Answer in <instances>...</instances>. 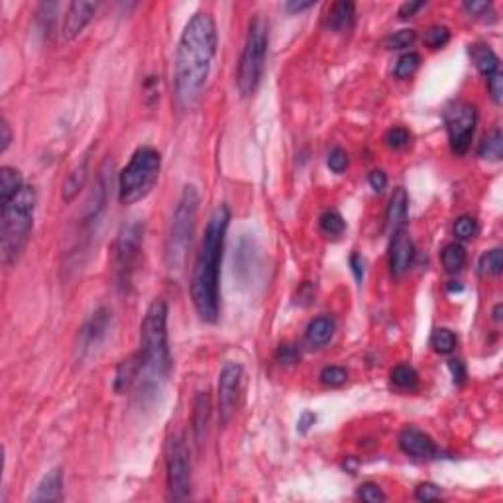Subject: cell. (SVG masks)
I'll return each mask as SVG.
<instances>
[{
	"instance_id": "31",
	"label": "cell",
	"mask_w": 503,
	"mask_h": 503,
	"mask_svg": "<svg viewBox=\"0 0 503 503\" xmlns=\"http://www.w3.org/2000/svg\"><path fill=\"white\" fill-rule=\"evenodd\" d=\"M503 268V256L499 248L485 252L480 260V273L482 275H499Z\"/></svg>"
},
{
	"instance_id": "2",
	"label": "cell",
	"mask_w": 503,
	"mask_h": 503,
	"mask_svg": "<svg viewBox=\"0 0 503 503\" xmlns=\"http://www.w3.org/2000/svg\"><path fill=\"white\" fill-rule=\"evenodd\" d=\"M230 224V209L218 205L209 216L205 236L197 254L193 275H191V299L197 315L205 323H216L218 318V280H221V260H223L226 230Z\"/></svg>"
},
{
	"instance_id": "6",
	"label": "cell",
	"mask_w": 503,
	"mask_h": 503,
	"mask_svg": "<svg viewBox=\"0 0 503 503\" xmlns=\"http://www.w3.org/2000/svg\"><path fill=\"white\" fill-rule=\"evenodd\" d=\"M268 44H270V24L261 14H256L248 28L242 57L238 63V75H236V85L244 99L252 97L260 87L263 69H266Z\"/></svg>"
},
{
	"instance_id": "12",
	"label": "cell",
	"mask_w": 503,
	"mask_h": 503,
	"mask_svg": "<svg viewBox=\"0 0 503 503\" xmlns=\"http://www.w3.org/2000/svg\"><path fill=\"white\" fill-rule=\"evenodd\" d=\"M112 323V313L108 309L99 307L94 311L91 318L85 323V326L79 333V342H77V352L81 356H87L93 352L99 344H103V340L108 335Z\"/></svg>"
},
{
	"instance_id": "37",
	"label": "cell",
	"mask_w": 503,
	"mask_h": 503,
	"mask_svg": "<svg viewBox=\"0 0 503 503\" xmlns=\"http://www.w3.org/2000/svg\"><path fill=\"white\" fill-rule=\"evenodd\" d=\"M358 497L366 503H383L387 499V495L383 494V490L373 482H366L358 488Z\"/></svg>"
},
{
	"instance_id": "4",
	"label": "cell",
	"mask_w": 503,
	"mask_h": 503,
	"mask_svg": "<svg viewBox=\"0 0 503 503\" xmlns=\"http://www.w3.org/2000/svg\"><path fill=\"white\" fill-rule=\"evenodd\" d=\"M37 205L36 187L24 185L16 197L0 206V258L4 266L16 263L30 240Z\"/></svg>"
},
{
	"instance_id": "43",
	"label": "cell",
	"mask_w": 503,
	"mask_h": 503,
	"mask_svg": "<svg viewBox=\"0 0 503 503\" xmlns=\"http://www.w3.org/2000/svg\"><path fill=\"white\" fill-rule=\"evenodd\" d=\"M421 8H425V2H423V0H421V2H403L399 10H397V16H399L401 20L413 18Z\"/></svg>"
},
{
	"instance_id": "29",
	"label": "cell",
	"mask_w": 503,
	"mask_h": 503,
	"mask_svg": "<svg viewBox=\"0 0 503 503\" xmlns=\"http://www.w3.org/2000/svg\"><path fill=\"white\" fill-rule=\"evenodd\" d=\"M430 346L438 354H450L457 348V335L450 328H437L430 336Z\"/></svg>"
},
{
	"instance_id": "48",
	"label": "cell",
	"mask_w": 503,
	"mask_h": 503,
	"mask_svg": "<svg viewBox=\"0 0 503 503\" xmlns=\"http://www.w3.org/2000/svg\"><path fill=\"white\" fill-rule=\"evenodd\" d=\"M0 132H2V138H0V151H6L10 146V142H12V130H10V124L6 118H2L0 120Z\"/></svg>"
},
{
	"instance_id": "39",
	"label": "cell",
	"mask_w": 503,
	"mask_h": 503,
	"mask_svg": "<svg viewBox=\"0 0 503 503\" xmlns=\"http://www.w3.org/2000/svg\"><path fill=\"white\" fill-rule=\"evenodd\" d=\"M442 495V490L433 482H423L415 488V499L417 502H437Z\"/></svg>"
},
{
	"instance_id": "27",
	"label": "cell",
	"mask_w": 503,
	"mask_h": 503,
	"mask_svg": "<svg viewBox=\"0 0 503 503\" xmlns=\"http://www.w3.org/2000/svg\"><path fill=\"white\" fill-rule=\"evenodd\" d=\"M318 224H321L323 234H326L328 238H338V236H342L346 230V221L342 218V215L336 213V211H326V213H323Z\"/></svg>"
},
{
	"instance_id": "42",
	"label": "cell",
	"mask_w": 503,
	"mask_h": 503,
	"mask_svg": "<svg viewBox=\"0 0 503 503\" xmlns=\"http://www.w3.org/2000/svg\"><path fill=\"white\" fill-rule=\"evenodd\" d=\"M368 183H370V187H372L375 193H382L383 189H385V185H387V175H385V171H382V169H373L372 173L368 175Z\"/></svg>"
},
{
	"instance_id": "36",
	"label": "cell",
	"mask_w": 503,
	"mask_h": 503,
	"mask_svg": "<svg viewBox=\"0 0 503 503\" xmlns=\"http://www.w3.org/2000/svg\"><path fill=\"white\" fill-rule=\"evenodd\" d=\"M478 234V223H476L474 216L462 215L460 218H457L454 223V236L460 240H470Z\"/></svg>"
},
{
	"instance_id": "47",
	"label": "cell",
	"mask_w": 503,
	"mask_h": 503,
	"mask_svg": "<svg viewBox=\"0 0 503 503\" xmlns=\"http://www.w3.org/2000/svg\"><path fill=\"white\" fill-rule=\"evenodd\" d=\"M350 266H352V273L358 283H362L364 280V258L360 254H352L350 256Z\"/></svg>"
},
{
	"instance_id": "17",
	"label": "cell",
	"mask_w": 503,
	"mask_h": 503,
	"mask_svg": "<svg viewBox=\"0 0 503 503\" xmlns=\"http://www.w3.org/2000/svg\"><path fill=\"white\" fill-rule=\"evenodd\" d=\"M63 499V472L61 468H54L47 472L37 484L36 492L30 495V502H61Z\"/></svg>"
},
{
	"instance_id": "18",
	"label": "cell",
	"mask_w": 503,
	"mask_h": 503,
	"mask_svg": "<svg viewBox=\"0 0 503 503\" xmlns=\"http://www.w3.org/2000/svg\"><path fill=\"white\" fill-rule=\"evenodd\" d=\"M356 18V4L354 2H335L330 10H328V16H326V26L333 32H348V30L354 26Z\"/></svg>"
},
{
	"instance_id": "41",
	"label": "cell",
	"mask_w": 503,
	"mask_h": 503,
	"mask_svg": "<svg viewBox=\"0 0 503 503\" xmlns=\"http://www.w3.org/2000/svg\"><path fill=\"white\" fill-rule=\"evenodd\" d=\"M488 89H490V97L495 104L503 103V75L502 71H497L488 79Z\"/></svg>"
},
{
	"instance_id": "13",
	"label": "cell",
	"mask_w": 503,
	"mask_h": 503,
	"mask_svg": "<svg viewBox=\"0 0 503 503\" xmlns=\"http://www.w3.org/2000/svg\"><path fill=\"white\" fill-rule=\"evenodd\" d=\"M399 448L411 458L419 460H433L438 457V447L435 440L417 427H405L399 435Z\"/></svg>"
},
{
	"instance_id": "33",
	"label": "cell",
	"mask_w": 503,
	"mask_h": 503,
	"mask_svg": "<svg viewBox=\"0 0 503 503\" xmlns=\"http://www.w3.org/2000/svg\"><path fill=\"white\" fill-rule=\"evenodd\" d=\"M415 39H417V32H415V30H397V32H393V34H390V36L383 39V46L387 47V49H405V47H409Z\"/></svg>"
},
{
	"instance_id": "25",
	"label": "cell",
	"mask_w": 503,
	"mask_h": 503,
	"mask_svg": "<svg viewBox=\"0 0 503 503\" xmlns=\"http://www.w3.org/2000/svg\"><path fill=\"white\" fill-rule=\"evenodd\" d=\"M440 260H442V266L448 273H457L466 266V248L460 242L448 244L440 254Z\"/></svg>"
},
{
	"instance_id": "14",
	"label": "cell",
	"mask_w": 503,
	"mask_h": 503,
	"mask_svg": "<svg viewBox=\"0 0 503 503\" xmlns=\"http://www.w3.org/2000/svg\"><path fill=\"white\" fill-rule=\"evenodd\" d=\"M415 258V246L411 242L409 234L405 228L399 232L392 234V244H390V271L393 278H403L413 266Z\"/></svg>"
},
{
	"instance_id": "20",
	"label": "cell",
	"mask_w": 503,
	"mask_h": 503,
	"mask_svg": "<svg viewBox=\"0 0 503 503\" xmlns=\"http://www.w3.org/2000/svg\"><path fill=\"white\" fill-rule=\"evenodd\" d=\"M138 378H140V356L136 352V354L130 356L128 360H124L118 366L116 378H114V392H128L134 383H138Z\"/></svg>"
},
{
	"instance_id": "15",
	"label": "cell",
	"mask_w": 503,
	"mask_h": 503,
	"mask_svg": "<svg viewBox=\"0 0 503 503\" xmlns=\"http://www.w3.org/2000/svg\"><path fill=\"white\" fill-rule=\"evenodd\" d=\"M97 2H83V0H77L71 2L67 6L66 16H63V26H61V36L66 39H75L83 32L89 22L93 20L94 12H97Z\"/></svg>"
},
{
	"instance_id": "24",
	"label": "cell",
	"mask_w": 503,
	"mask_h": 503,
	"mask_svg": "<svg viewBox=\"0 0 503 503\" xmlns=\"http://www.w3.org/2000/svg\"><path fill=\"white\" fill-rule=\"evenodd\" d=\"M87 178H89V158L85 156L83 161L67 175L66 183H63L61 195H63V201H66V203H71L75 197L79 195V191H81L85 183H87Z\"/></svg>"
},
{
	"instance_id": "50",
	"label": "cell",
	"mask_w": 503,
	"mask_h": 503,
	"mask_svg": "<svg viewBox=\"0 0 503 503\" xmlns=\"http://www.w3.org/2000/svg\"><path fill=\"white\" fill-rule=\"evenodd\" d=\"M502 309H503L502 303H497V305H495V307H494V318H495V321H497V323L502 321Z\"/></svg>"
},
{
	"instance_id": "10",
	"label": "cell",
	"mask_w": 503,
	"mask_h": 503,
	"mask_svg": "<svg viewBox=\"0 0 503 503\" xmlns=\"http://www.w3.org/2000/svg\"><path fill=\"white\" fill-rule=\"evenodd\" d=\"M142 242H144V224L128 223L122 226L114 246V270L122 285L130 280L132 266L138 260Z\"/></svg>"
},
{
	"instance_id": "32",
	"label": "cell",
	"mask_w": 503,
	"mask_h": 503,
	"mask_svg": "<svg viewBox=\"0 0 503 503\" xmlns=\"http://www.w3.org/2000/svg\"><path fill=\"white\" fill-rule=\"evenodd\" d=\"M318 380L326 387H340L344 385L348 380V372H346L342 366H326L318 373Z\"/></svg>"
},
{
	"instance_id": "35",
	"label": "cell",
	"mask_w": 503,
	"mask_h": 503,
	"mask_svg": "<svg viewBox=\"0 0 503 503\" xmlns=\"http://www.w3.org/2000/svg\"><path fill=\"white\" fill-rule=\"evenodd\" d=\"M385 144H387V148L392 149H403L409 146L411 142V134L407 128H403V126H393V128H390V130L385 132Z\"/></svg>"
},
{
	"instance_id": "44",
	"label": "cell",
	"mask_w": 503,
	"mask_h": 503,
	"mask_svg": "<svg viewBox=\"0 0 503 503\" xmlns=\"http://www.w3.org/2000/svg\"><path fill=\"white\" fill-rule=\"evenodd\" d=\"M492 8V2L485 0H472V2H464V10L472 16H484L488 10Z\"/></svg>"
},
{
	"instance_id": "1",
	"label": "cell",
	"mask_w": 503,
	"mask_h": 503,
	"mask_svg": "<svg viewBox=\"0 0 503 503\" xmlns=\"http://www.w3.org/2000/svg\"><path fill=\"white\" fill-rule=\"evenodd\" d=\"M218 32L209 12H197L187 22L175 54V101L183 111L195 108L205 91L216 56Z\"/></svg>"
},
{
	"instance_id": "19",
	"label": "cell",
	"mask_w": 503,
	"mask_h": 503,
	"mask_svg": "<svg viewBox=\"0 0 503 503\" xmlns=\"http://www.w3.org/2000/svg\"><path fill=\"white\" fill-rule=\"evenodd\" d=\"M335 321L330 317H315L309 323L307 330H305V340L309 346L313 348H323L325 344L330 342V338L335 335Z\"/></svg>"
},
{
	"instance_id": "26",
	"label": "cell",
	"mask_w": 503,
	"mask_h": 503,
	"mask_svg": "<svg viewBox=\"0 0 503 503\" xmlns=\"http://www.w3.org/2000/svg\"><path fill=\"white\" fill-rule=\"evenodd\" d=\"M478 156L482 159H490V161H499L503 156V136L499 128L492 130L484 138V142L478 148Z\"/></svg>"
},
{
	"instance_id": "21",
	"label": "cell",
	"mask_w": 503,
	"mask_h": 503,
	"mask_svg": "<svg viewBox=\"0 0 503 503\" xmlns=\"http://www.w3.org/2000/svg\"><path fill=\"white\" fill-rule=\"evenodd\" d=\"M470 56H472L476 69L484 75L485 79H490L492 75L499 71V57L495 56V51L490 46L476 44V46L470 47Z\"/></svg>"
},
{
	"instance_id": "7",
	"label": "cell",
	"mask_w": 503,
	"mask_h": 503,
	"mask_svg": "<svg viewBox=\"0 0 503 503\" xmlns=\"http://www.w3.org/2000/svg\"><path fill=\"white\" fill-rule=\"evenodd\" d=\"M161 156L151 146H142L134 151L130 163L120 171L118 199L122 205H134L142 201L158 183Z\"/></svg>"
},
{
	"instance_id": "8",
	"label": "cell",
	"mask_w": 503,
	"mask_h": 503,
	"mask_svg": "<svg viewBox=\"0 0 503 503\" xmlns=\"http://www.w3.org/2000/svg\"><path fill=\"white\" fill-rule=\"evenodd\" d=\"M166 470H168V494L173 502H185L191 495V460L185 438L181 435L169 438L168 454H166Z\"/></svg>"
},
{
	"instance_id": "45",
	"label": "cell",
	"mask_w": 503,
	"mask_h": 503,
	"mask_svg": "<svg viewBox=\"0 0 503 503\" xmlns=\"http://www.w3.org/2000/svg\"><path fill=\"white\" fill-rule=\"evenodd\" d=\"M448 368L452 372V378H454V383H462L464 378H466V366L462 360H450L448 362Z\"/></svg>"
},
{
	"instance_id": "28",
	"label": "cell",
	"mask_w": 503,
	"mask_h": 503,
	"mask_svg": "<svg viewBox=\"0 0 503 503\" xmlns=\"http://www.w3.org/2000/svg\"><path fill=\"white\" fill-rule=\"evenodd\" d=\"M392 382L399 390H415L417 383H419V375L411 366L399 364L392 370Z\"/></svg>"
},
{
	"instance_id": "9",
	"label": "cell",
	"mask_w": 503,
	"mask_h": 503,
	"mask_svg": "<svg viewBox=\"0 0 503 503\" xmlns=\"http://www.w3.org/2000/svg\"><path fill=\"white\" fill-rule=\"evenodd\" d=\"M476 120H478V112L476 106L464 101L452 103L445 111V126H447L448 142L454 154L462 156L470 148V142L474 138Z\"/></svg>"
},
{
	"instance_id": "46",
	"label": "cell",
	"mask_w": 503,
	"mask_h": 503,
	"mask_svg": "<svg viewBox=\"0 0 503 503\" xmlns=\"http://www.w3.org/2000/svg\"><path fill=\"white\" fill-rule=\"evenodd\" d=\"M315 423H317V415H315V413H311V411H305V413L299 417L297 430L301 433V435H305V433H309V429H311Z\"/></svg>"
},
{
	"instance_id": "3",
	"label": "cell",
	"mask_w": 503,
	"mask_h": 503,
	"mask_svg": "<svg viewBox=\"0 0 503 503\" xmlns=\"http://www.w3.org/2000/svg\"><path fill=\"white\" fill-rule=\"evenodd\" d=\"M140 395L148 397L161 392L171 370L168 344V303L154 299L140 326Z\"/></svg>"
},
{
	"instance_id": "23",
	"label": "cell",
	"mask_w": 503,
	"mask_h": 503,
	"mask_svg": "<svg viewBox=\"0 0 503 503\" xmlns=\"http://www.w3.org/2000/svg\"><path fill=\"white\" fill-rule=\"evenodd\" d=\"M209 421H211V397L206 392H199L195 397V409H193V430H195L197 442H201L205 437Z\"/></svg>"
},
{
	"instance_id": "5",
	"label": "cell",
	"mask_w": 503,
	"mask_h": 503,
	"mask_svg": "<svg viewBox=\"0 0 503 503\" xmlns=\"http://www.w3.org/2000/svg\"><path fill=\"white\" fill-rule=\"evenodd\" d=\"M199 211V191L195 185H185L181 191L166 240V266L169 271H181L187 263V254L193 242Z\"/></svg>"
},
{
	"instance_id": "30",
	"label": "cell",
	"mask_w": 503,
	"mask_h": 503,
	"mask_svg": "<svg viewBox=\"0 0 503 503\" xmlns=\"http://www.w3.org/2000/svg\"><path fill=\"white\" fill-rule=\"evenodd\" d=\"M421 66V56L415 51H407L397 59V63L393 67V75L395 79H409L411 75L415 73Z\"/></svg>"
},
{
	"instance_id": "34",
	"label": "cell",
	"mask_w": 503,
	"mask_h": 503,
	"mask_svg": "<svg viewBox=\"0 0 503 503\" xmlns=\"http://www.w3.org/2000/svg\"><path fill=\"white\" fill-rule=\"evenodd\" d=\"M450 42V30L447 26H430L427 32H425V44L430 47V49H440L445 47Z\"/></svg>"
},
{
	"instance_id": "40",
	"label": "cell",
	"mask_w": 503,
	"mask_h": 503,
	"mask_svg": "<svg viewBox=\"0 0 503 503\" xmlns=\"http://www.w3.org/2000/svg\"><path fill=\"white\" fill-rule=\"evenodd\" d=\"M326 166L333 173H342L348 168V154L346 149L342 148H335L330 154H328V159H326Z\"/></svg>"
},
{
	"instance_id": "49",
	"label": "cell",
	"mask_w": 503,
	"mask_h": 503,
	"mask_svg": "<svg viewBox=\"0 0 503 503\" xmlns=\"http://www.w3.org/2000/svg\"><path fill=\"white\" fill-rule=\"evenodd\" d=\"M315 2H297V0H293V2H287L285 4V8L289 10V12H303V10L311 8Z\"/></svg>"
},
{
	"instance_id": "11",
	"label": "cell",
	"mask_w": 503,
	"mask_h": 503,
	"mask_svg": "<svg viewBox=\"0 0 503 503\" xmlns=\"http://www.w3.org/2000/svg\"><path fill=\"white\" fill-rule=\"evenodd\" d=\"M244 370L240 364L226 362L221 370L218 378V413H221V423H228L232 417L240 383H242Z\"/></svg>"
},
{
	"instance_id": "22",
	"label": "cell",
	"mask_w": 503,
	"mask_h": 503,
	"mask_svg": "<svg viewBox=\"0 0 503 503\" xmlns=\"http://www.w3.org/2000/svg\"><path fill=\"white\" fill-rule=\"evenodd\" d=\"M24 187L22 173L12 166H2L0 168V206L6 205L12 197L20 193V189Z\"/></svg>"
},
{
	"instance_id": "16",
	"label": "cell",
	"mask_w": 503,
	"mask_h": 503,
	"mask_svg": "<svg viewBox=\"0 0 503 503\" xmlns=\"http://www.w3.org/2000/svg\"><path fill=\"white\" fill-rule=\"evenodd\" d=\"M407 211H409V197H407V191H405L403 187L393 189V195L392 199H390V205H387V213H385V223H387L390 234L399 232V230L405 228Z\"/></svg>"
},
{
	"instance_id": "38",
	"label": "cell",
	"mask_w": 503,
	"mask_h": 503,
	"mask_svg": "<svg viewBox=\"0 0 503 503\" xmlns=\"http://www.w3.org/2000/svg\"><path fill=\"white\" fill-rule=\"evenodd\" d=\"M299 358H301V350H299L297 344L285 342V344H281L280 348L275 350V360H278L281 366H291V364H297Z\"/></svg>"
}]
</instances>
